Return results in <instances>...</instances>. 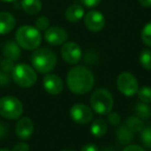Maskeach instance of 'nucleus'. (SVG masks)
I'll return each mask as SVG.
<instances>
[{
	"mask_svg": "<svg viewBox=\"0 0 151 151\" xmlns=\"http://www.w3.org/2000/svg\"><path fill=\"white\" fill-rule=\"evenodd\" d=\"M66 85L75 94H85L92 89L94 85V76L89 68L78 65L69 69L67 73Z\"/></svg>",
	"mask_w": 151,
	"mask_h": 151,
	"instance_id": "obj_1",
	"label": "nucleus"
},
{
	"mask_svg": "<svg viewBox=\"0 0 151 151\" xmlns=\"http://www.w3.org/2000/svg\"><path fill=\"white\" fill-rule=\"evenodd\" d=\"M16 40L17 44L25 50H36L42 42V34L36 27L24 25L16 32Z\"/></svg>",
	"mask_w": 151,
	"mask_h": 151,
	"instance_id": "obj_2",
	"label": "nucleus"
},
{
	"mask_svg": "<svg viewBox=\"0 0 151 151\" xmlns=\"http://www.w3.org/2000/svg\"><path fill=\"white\" fill-rule=\"evenodd\" d=\"M31 62L33 68L42 73H48L57 63L56 54L48 48H40L32 53Z\"/></svg>",
	"mask_w": 151,
	"mask_h": 151,
	"instance_id": "obj_3",
	"label": "nucleus"
},
{
	"mask_svg": "<svg viewBox=\"0 0 151 151\" xmlns=\"http://www.w3.org/2000/svg\"><path fill=\"white\" fill-rule=\"evenodd\" d=\"M91 108L99 115H108L114 106L113 95L107 89H97L90 97Z\"/></svg>",
	"mask_w": 151,
	"mask_h": 151,
	"instance_id": "obj_4",
	"label": "nucleus"
},
{
	"mask_svg": "<svg viewBox=\"0 0 151 151\" xmlns=\"http://www.w3.org/2000/svg\"><path fill=\"white\" fill-rule=\"evenodd\" d=\"M12 76H13V80L16 82V84L24 87V88L32 87L37 80V76H36L34 68H32L27 64H23V63L16 65L14 67Z\"/></svg>",
	"mask_w": 151,
	"mask_h": 151,
	"instance_id": "obj_5",
	"label": "nucleus"
},
{
	"mask_svg": "<svg viewBox=\"0 0 151 151\" xmlns=\"http://www.w3.org/2000/svg\"><path fill=\"white\" fill-rule=\"evenodd\" d=\"M23 104L15 96H3L0 99V115L7 119H18L23 114Z\"/></svg>",
	"mask_w": 151,
	"mask_h": 151,
	"instance_id": "obj_6",
	"label": "nucleus"
},
{
	"mask_svg": "<svg viewBox=\"0 0 151 151\" xmlns=\"http://www.w3.org/2000/svg\"><path fill=\"white\" fill-rule=\"evenodd\" d=\"M117 88L125 96H132L138 92L139 84L132 73L124 71L118 76Z\"/></svg>",
	"mask_w": 151,
	"mask_h": 151,
	"instance_id": "obj_7",
	"label": "nucleus"
},
{
	"mask_svg": "<svg viewBox=\"0 0 151 151\" xmlns=\"http://www.w3.org/2000/svg\"><path fill=\"white\" fill-rule=\"evenodd\" d=\"M61 56L68 64H77L82 58V50L75 42H66L61 47Z\"/></svg>",
	"mask_w": 151,
	"mask_h": 151,
	"instance_id": "obj_8",
	"label": "nucleus"
},
{
	"mask_svg": "<svg viewBox=\"0 0 151 151\" xmlns=\"http://www.w3.org/2000/svg\"><path fill=\"white\" fill-rule=\"evenodd\" d=\"M71 119L79 124H87L93 119L92 109L84 104H76L69 111Z\"/></svg>",
	"mask_w": 151,
	"mask_h": 151,
	"instance_id": "obj_9",
	"label": "nucleus"
},
{
	"mask_svg": "<svg viewBox=\"0 0 151 151\" xmlns=\"http://www.w3.org/2000/svg\"><path fill=\"white\" fill-rule=\"evenodd\" d=\"M84 24L88 30L92 32H99L105 27L106 20L101 12L90 11L84 16Z\"/></svg>",
	"mask_w": 151,
	"mask_h": 151,
	"instance_id": "obj_10",
	"label": "nucleus"
},
{
	"mask_svg": "<svg viewBox=\"0 0 151 151\" xmlns=\"http://www.w3.org/2000/svg\"><path fill=\"white\" fill-rule=\"evenodd\" d=\"M67 38H68V34L66 30L58 26L48 28L45 32V40L53 46L63 45L64 42H66Z\"/></svg>",
	"mask_w": 151,
	"mask_h": 151,
	"instance_id": "obj_11",
	"label": "nucleus"
},
{
	"mask_svg": "<svg viewBox=\"0 0 151 151\" xmlns=\"http://www.w3.org/2000/svg\"><path fill=\"white\" fill-rule=\"evenodd\" d=\"M44 88L48 93L52 95H57L61 93L63 90V82L59 76L54 75V73H49L44 78L42 81Z\"/></svg>",
	"mask_w": 151,
	"mask_h": 151,
	"instance_id": "obj_12",
	"label": "nucleus"
},
{
	"mask_svg": "<svg viewBox=\"0 0 151 151\" xmlns=\"http://www.w3.org/2000/svg\"><path fill=\"white\" fill-rule=\"evenodd\" d=\"M34 132V124L29 117H23L17 122L16 134L18 138L22 140H27L32 136Z\"/></svg>",
	"mask_w": 151,
	"mask_h": 151,
	"instance_id": "obj_13",
	"label": "nucleus"
},
{
	"mask_svg": "<svg viewBox=\"0 0 151 151\" xmlns=\"http://www.w3.org/2000/svg\"><path fill=\"white\" fill-rule=\"evenodd\" d=\"M85 16L84 7L82 5L78 4V3H73V4L69 5L65 11V18L68 22L71 23H77L81 19H83Z\"/></svg>",
	"mask_w": 151,
	"mask_h": 151,
	"instance_id": "obj_14",
	"label": "nucleus"
},
{
	"mask_svg": "<svg viewBox=\"0 0 151 151\" xmlns=\"http://www.w3.org/2000/svg\"><path fill=\"white\" fill-rule=\"evenodd\" d=\"M16 19L11 13H0V34H7L15 28Z\"/></svg>",
	"mask_w": 151,
	"mask_h": 151,
	"instance_id": "obj_15",
	"label": "nucleus"
},
{
	"mask_svg": "<svg viewBox=\"0 0 151 151\" xmlns=\"http://www.w3.org/2000/svg\"><path fill=\"white\" fill-rule=\"evenodd\" d=\"M3 55H4L5 59H9L12 61H16L20 58L21 56V50H20V46L15 42H6L2 49Z\"/></svg>",
	"mask_w": 151,
	"mask_h": 151,
	"instance_id": "obj_16",
	"label": "nucleus"
},
{
	"mask_svg": "<svg viewBox=\"0 0 151 151\" xmlns=\"http://www.w3.org/2000/svg\"><path fill=\"white\" fill-rule=\"evenodd\" d=\"M116 139L122 145L130 144V142L134 140V132H132L126 126V124L125 125H120L116 129Z\"/></svg>",
	"mask_w": 151,
	"mask_h": 151,
	"instance_id": "obj_17",
	"label": "nucleus"
},
{
	"mask_svg": "<svg viewBox=\"0 0 151 151\" xmlns=\"http://www.w3.org/2000/svg\"><path fill=\"white\" fill-rule=\"evenodd\" d=\"M21 6L26 14L34 16L42 11V3L40 0H22Z\"/></svg>",
	"mask_w": 151,
	"mask_h": 151,
	"instance_id": "obj_18",
	"label": "nucleus"
},
{
	"mask_svg": "<svg viewBox=\"0 0 151 151\" xmlns=\"http://www.w3.org/2000/svg\"><path fill=\"white\" fill-rule=\"evenodd\" d=\"M91 134L96 138H101L104 137L108 132V123L103 118H97L91 124Z\"/></svg>",
	"mask_w": 151,
	"mask_h": 151,
	"instance_id": "obj_19",
	"label": "nucleus"
},
{
	"mask_svg": "<svg viewBox=\"0 0 151 151\" xmlns=\"http://www.w3.org/2000/svg\"><path fill=\"white\" fill-rule=\"evenodd\" d=\"M126 126L134 132H141L145 127L143 119L138 116H130L126 120Z\"/></svg>",
	"mask_w": 151,
	"mask_h": 151,
	"instance_id": "obj_20",
	"label": "nucleus"
},
{
	"mask_svg": "<svg viewBox=\"0 0 151 151\" xmlns=\"http://www.w3.org/2000/svg\"><path fill=\"white\" fill-rule=\"evenodd\" d=\"M136 113L137 116L141 119H149L151 117V109L148 104L145 103H138L136 105Z\"/></svg>",
	"mask_w": 151,
	"mask_h": 151,
	"instance_id": "obj_21",
	"label": "nucleus"
},
{
	"mask_svg": "<svg viewBox=\"0 0 151 151\" xmlns=\"http://www.w3.org/2000/svg\"><path fill=\"white\" fill-rule=\"evenodd\" d=\"M140 63L145 69L151 70V51L145 49L141 52L140 55Z\"/></svg>",
	"mask_w": 151,
	"mask_h": 151,
	"instance_id": "obj_22",
	"label": "nucleus"
},
{
	"mask_svg": "<svg viewBox=\"0 0 151 151\" xmlns=\"http://www.w3.org/2000/svg\"><path fill=\"white\" fill-rule=\"evenodd\" d=\"M138 97L142 103L150 104L151 103V87L143 86L138 89Z\"/></svg>",
	"mask_w": 151,
	"mask_h": 151,
	"instance_id": "obj_23",
	"label": "nucleus"
},
{
	"mask_svg": "<svg viewBox=\"0 0 151 151\" xmlns=\"http://www.w3.org/2000/svg\"><path fill=\"white\" fill-rule=\"evenodd\" d=\"M141 141L145 147L151 150V125L145 126L141 132Z\"/></svg>",
	"mask_w": 151,
	"mask_h": 151,
	"instance_id": "obj_24",
	"label": "nucleus"
},
{
	"mask_svg": "<svg viewBox=\"0 0 151 151\" xmlns=\"http://www.w3.org/2000/svg\"><path fill=\"white\" fill-rule=\"evenodd\" d=\"M141 38L146 46L151 47V22L147 23L143 27L142 32H141Z\"/></svg>",
	"mask_w": 151,
	"mask_h": 151,
	"instance_id": "obj_25",
	"label": "nucleus"
},
{
	"mask_svg": "<svg viewBox=\"0 0 151 151\" xmlns=\"http://www.w3.org/2000/svg\"><path fill=\"white\" fill-rule=\"evenodd\" d=\"M49 26H50V20L47 17H45V16L40 17L35 21V27L37 28L40 31H46L49 28Z\"/></svg>",
	"mask_w": 151,
	"mask_h": 151,
	"instance_id": "obj_26",
	"label": "nucleus"
},
{
	"mask_svg": "<svg viewBox=\"0 0 151 151\" xmlns=\"http://www.w3.org/2000/svg\"><path fill=\"white\" fill-rule=\"evenodd\" d=\"M108 120L113 125H118L121 119H120V115L118 113H116V112H110L108 114Z\"/></svg>",
	"mask_w": 151,
	"mask_h": 151,
	"instance_id": "obj_27",
	"label": "nucleus"
},
{
	"mask_svg": "<svg viewBox=\"0 0 151 151\" xmlns=\"http://www.w3.org/2000/svg\"><path fill=\"white\" fill-rule=\"evenodd\" d=\"M1 64V68L3 69L4 71H13L14 69V63L12 60H9V59H5V60H3L2 62L0 63Z\"/></svg>",
	"mask_w": 151,
	"mask_h": 151,
	"instance_id": "obj_28",
	"label": "nucleus"
},
{
	"mask_svg": "<svg viewBox=\"0 0 151 151\" xmlns=\"http://www.w3.org/2000/svg\"><path fill=\"white\" fill-rule=\"evenodd\" d=\"M82 3L85 5L86 7H89V9H92V7H95L96 5L99 4L101 0H81Z\"/></svg>",
	"mask_w": 151,
	"mask_h": 151,
	"instance_id": "obj_29",
	"label": "nucleus"
},
{
	"mask_svg": "<svg viewBox=\"0 0 151 151\" xmlns=\"http://www.w3.org/2000/svg\"><path fill=\"white\" fill-rule=\"evenodd\" d=\"M13 151H29V146L26 143H18L14 146Z\"/></svg>",
	"mask_w": 151,
	"mask_h": 151,
	"instance_id": "obj_30",
	"label": "nucleus"
},
{
	"mask_svg": "<svg viewBox=\"0 0 151 151\" xmlns=\"http://www.w3.org/2000/svg\"><path fill=\"white\" fill-rule=\"evenodd\" d=\"M81 151H99L97 146H95L92 143H88V144H85L84 146L81 148Z\"/></svg>",
	"mask_w": 151,
	"mask_h": 151,
	"instance_id": "obj_31",
	"label": "nucleus"
},
{
	"mask_svg": "<svg viewBox=\"0 0 151 151\" xmlns=\"http://www.w3.org/2000/svg\"><path fill=\"white\" fill-rule=\"evenodd\" d=\"M122 151H145L141 146L138 145H127Z\"/></svg>",
	"mask_w": 151,
	"mask_h": 151,
	"instance_id": "obj_32",
	"label": "nucleus"
},
{
	"mask_svg": "<svg viewBox=\"0 0 151 151\" xmlns=\"http://www.w3.org/2000/svg\"><path fill=\"white\" fill-rule=\"evenodd\" d=\"M140 4L144 7H151V0H138Z\"/></svg>",
	"mask_w": 151,
	"mask_h": 151,
	"instance_id": "obj_33",
	"label": "nucleus"
},
{
	"mask_svg": "<svg viewBox=\"0 0 151 151\" xmlns=\"http://www.w3.org/2000/svg\"><path fill=\"white\" fill-rule=\"evenodd\" d=\"M0 1H3V2H15L17 0H0Z\"/></svg>",
	"mask_w": 151,
	"mask_h": 151,
	"instance_id": "obj_34",
	"label": "nucleus"
},
{
	"mask_svg": "<svg viewBox=\"0 0 151 151\" xmlns=\"http://www.w3.org/2000/svg\"><path fill=\"white\" fill-rule=\"evenodd\" d=\"M61 151H76V150H73V149H63Z\"/></svg>",
	"mask_w": 151,
	"mask_h": 151,
	"instance_id": "obj_35",
	"label": "nucleus"
},
{
	"mask_svg": "<svg viewBox=\"0 0 151 151\" xmlns=\"http://www.w3.org/2000/svg\"><path fill=\"white\" fill-rule=\"evenodd\" d=\"M0 151H9V150H6V149H0Z\"/></svg>",
	"mask_w": 151,
	"mask_h": 151,
	"instance_id": "obj_36",
	"label": "nucleus"
},
{
	"mask_svg": "<svg viewBox=\"0 0 151 151\" xmlns=\"http://www.w3.org/2000/svg\"><path fill=\"white\" fill-rule=\"evenodd\" d=\"M0 63H1V62H0Z\"/></svg>",
	"mask_w": 151,
	"mask_h": 151,
	"instance_id": "obj_37",
	"label": "nucleus"
}]
</instances>
